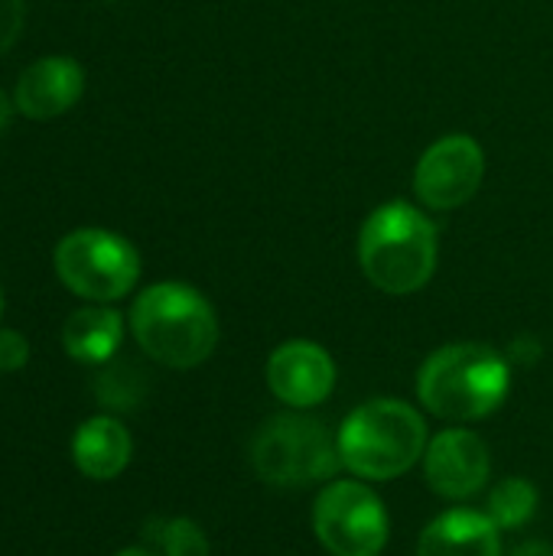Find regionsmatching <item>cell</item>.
<instances>
[{"label": "cell", "mask_w": 553, "mask_h": 556, "mask_svg": "<svg viewBox=\"0 0 553 556\" xmlns=\"http://www.w3.org/2000/svg\"><path fill=\"white\" fill-rule=\"evenodd\" d=\"M130 329L137 345L166 368H196L218 342L209 300L186 283L147 287L130 309Z\"/></svg>", "instance_id": "1"}, {"label": "cell", "mask_w": 553, "mask_h": 556, "mask_svg": "<svg viewBox=\"0 0 553 556\" xmlns=\"http://www.w3.org/2000/svg\"><path fill=\"white\" fill-rule=\"evenodd\" d=\"M359 264L381 293H417L437 267V228L414 205L388 202L362 225Z\"/></svg>", "instance_id": "2"}, {"label": "cell", "mask_w": 553, "mask_h": 556, "mask_svg": "<svg viewBox=\"0 0 553 556\" xmlns=\"http://www.w3.org/2000/svg\"><path fill=\"white\" fill-rule=\"evenodd\" d=\"M508 365L495 349L460 342L424 362L417 394L420 404L443 420H479L499 410L508 394Z\"/></svg>", "instance_id": "3"}, {"label": "cell", "mask_w": 553, "mask_h": 556, "mask_svg": "<svg viewBox=\"0 0 553 556\" xmlns=\"http://www.w3.org/2000/svg\"><path fill=\"white\" fill-rule=\"evenodd\" d=\"M342 466L372 482L414 469L427 450V424L404 401H372L349 414L339 430Z\"/></svg>", "instance_id": "4"}, {"label": "cell", "mask_w": 553, "mask_h": 556, "mask_svg": "<svg viewBox=\"0 0 553 556\" xmlns=\"http://www.w3.org/2000/svg\"><path fill=\"white\" fill-rule=\"evenodd\" d=\"M254 472L271 485H313L332 479L342 466L339 440L326 424L300 414L271 417L251 443Z\"/></svg>", "instance_id": "5"}, {"label": "cell", "mask_w": 553, "mask_h": 556, "mask_svg": "<svg viewBox=\"0 0 553 556\" xmlns=\"http://www.w3.org/2000/svg\"><path fill=\"white\" fill-rule=\"evenodd\" d=\"M59 280L95 303H111L130 293L140 277V257L130 241L101 228H78L55 248Z\"/></svg>", "instance_id": "6"}, {"label": "cell", "mask_w": 553, "mask_h": 556, "mask_svg": "<svg viewBox=\"0 0 553 556\" xmlns=\"http://www.w3.org/2000/svg\"><path fill=\"white\" fill-rule=\"evenodd\" d=\"M313 531L332 556H378L388 544V515L368 485L332 482L316 498Z\"/></svg>", "instance_id": "7"}, {"label": "cell", "mask_w": 553, "mask_h": 556, "mask_svg": "<svg viewBox=\"0 0 553 556\" xmlns=\"http://www.w3.org/2000/svg\"><path fill=\"white\" fill-rule=\"evenodd\" d=\"M486 176V156L482 147L473 137L453 134L437 140L417 163L414 173V189L427 208L450 212L466 205L479 182Z\"/></svg>", "instance_id": "8"}, {"label": "cell", "mask_w": 553, "mask_h": 556, "mask_svg": "<svg viewBox=\"0 0 553 556\" xmlns=\"http://www.w3.org/2000/svg\"><path fill=\"white\" fill-rule=\"evenodd\" d=\"M424 472L440 498L463 502L489 482V446L469 430H443L424 453Z\"/></svg>", "instance_id": "9"}, {"label": "cell", "mask_w": 553, "mask_h": 556, "mask_svg": "<svg viewBox=\"0 0 553 556\" xmlns=\"http://www.w3.org/2000/svg\"><path fill=\"white\" fill-rule=\"evenodd\" d=\"M267 384L290 407H316L336 388V365L316 342H287L267 362Z\"/></svg>", "instance_id": "10"}, {"label": "cell", "mask_w": 553, "mask_h": 556, "mask_svg": "<svg viewBox=\"0 0 553 556\" xmlns=\"http://www.w3.org/2000/svg\"><path fill=\"white\" fill-rule=\"evenodd\" d=\"M81 88H85L81 65L65 55H49V59L33 62L20 75L13 104L20 114L33 121H49V117L65 114L81 98Z\"/></svg>", "instance_id": "11"}, {"label": "cell", "mask_w": 553, "mask_h": 556, "mask_svg": "<svg viewBox=\"0 0 553 556\" xmlns=\"http://www.w3.org/2000/svg\"><path fill=\"white\" fill-rule=\"evenodd\" d=\"M417 556H502L499 528L489 515L453 508L420 534Z\"/></svg>", "instance_id": "12"}, {"label": "cell", "mask_w": 553, "mask_h": 556, "mask_svg": "<svg viewBox=\"0 0 553 556\" xmlns=\"http://www.w3.org/2000/svg\"><path fill=\"white\" fill-rule=\"evenodd\" d=\"M130 433L114 417H91L72 437V459L81 476L108 482L121 476L130 463Z\"/></svg>", "instance_id": "13"}, {"label": "cell", "mask_w": 553, "mask_h": 556, "mask_svg": "<svg viewBox=\"0 0 553 556\" xmlns=\"http://www.w3.org/2000/svg\"><path fill=\"white\" fill-rule=\"evenodd\" d=\"M124 339V323L108 306H85L62 326V345L75 362L104 365Z\"/></svg>", "instance_id": "14"}, {"label": "cell", "mask_w": 553, "mask_h": 556, "mask_svg": "<svg viewBox=\"0 0 553 556\" xmlns=\"http://www.w3.org/2000/svg\"><path fill=\"white\" fill-rule=\"evenodd\" d=\"M535 508H538V489L525 479H505L489 495V518L495 521L499 531L521 528L525 521H531Z\"/></svg>", "instance_id": "15"}, {"label": "cell", "mask_w": 553, "mask_h": 556, "mask_svg": "<svg viewBox=\"0 0 553 556\" xmlns=\"http://www.w3.org/2000/svg\"><path fill=\"white\" fill-rule=\"evenodd\" d=\"M163 556H209V541L202 528L189 518H176L160 525V534H153Z\"/></svg>", "instance_id": "16"}, {"label": "cell", "mask_w": 553, "mask_h": 556, "mask_svg": "<svg viewBox=\"0 0 553 556\" xmlns=\"http://www.w3.org/2000/svg\"><path fill=\"white\" fill-rule=\"evenodd\" d=\"M98 397L104 401V407L114 410H134L140 401V375L130 368H111L101 375L98 381Z\"/></svg>", "instance_id": "17"}, {"label": "cell", "mask_w": 553, "mask_h": 556, "mask_svg": "<svg viewBox=\"0 0 553 556\" xmlns=\"http://www.w3.org/2000/svg\"><path fill=\"white\" fill-rule=\"evenodd\" d=\"M29 362V342L16 329H0V371H16Z\"/></svg>", "instance_id": "18"}, {"label": "cell", "mask_w": 553, "mask_h": 556, "mask_svg": "<svg viewBox=\"0 0 553 556\" xmlns=\"http://www.w3.org/2000/svg\"><path fill=\"white\" fill-rule=\"evenodd\" d=\"M23 29V0H0V55L16 42Z\"/></svg>", "instance_id": "19"}, {"label": "cell", "mask_w": 553, "mask_h": 556, "mask_svg": "<svg viewBox=\"0 0 553 556\" xmlns=\"http://www.w3.org/2000/svg\"><path fill=\"white\" fill-rule=\"evenodd\" d=\"M512 556H553V547H548V544H525V547H518Z\"/></svg>", "instance_id": "20"}, {"label": "cell", "mask_w": 553, "mask_h": 556, "mask_svg": "<svg viewBox=\"0 0 553 556\" xmlns=\"http://www.w3.org/2000/svg\"><path fill=\"white\" fill-rule=\"evenodd\" d=\"M10 114H13V104H10V98L0 91V134H3V127L10 124Z\"/></svg>", "instance_id": "21"}, {"label": "cell", "mask_w": 553, "mask_h": 556, "mask_svg": "<svg viewBox=\"0 0 553 556\" xmlns=\"http://www.w3.org/2000/svg\"><path fill=\"white\" fill-rule=\"evenodd\" d=\"M114 556H163V554H156V551H147V547H130V551H121V554H114Z\"/></svg>", "instance_id": "22"}, {"label": "cell", "mask_w": 553, "mask_h": 556, "mask_svg": "<svg viewBox=\"0 0 553 556\" xmlns=\"http://www.w3.org/2000/svg\"><path fill=\"white\" fill-rule=\"evenodd\" d=\"M0 313H3V296H0Z\"/></svg>", "instance_id": "23"}]
</instances>
